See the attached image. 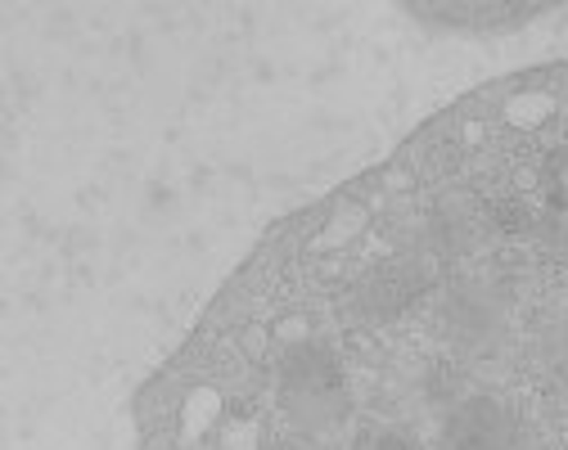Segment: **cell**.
<instances>
[{
    "instance_id": "obj_3",
    "label": "cell",
    "mask_w": 568,
    "mask_h": 450,
    "mask_svg": "<svg viewBox=\"0 0 568 450\" xmlns=\"http://www.w3.org/2000/svg\"><path fill=\"white\" fill-rule=\"evenodd\" d=\"M352 450H419V446L397 423H366V428H357V437H352Z\"/></svg>"
},
{
    "instance_id": "obj_1",
    "label": "cell",
    "mask_w": 568,
    "mask_h": 450,
    "mask_svg": "<svg viewBox=\"0 0 568 450\" xmlns=\"http://www.w3.org/2000/svg\"><path fill=\"white\" fill-rule=\"evenodd\" d=\"M275 397L303 432H329L347 415V374L329 347L298 342L280 356Z\"/></svg>"
},
{
    "instance_id": "obj_2",
    "label": "cell",
    "mask_w": 568,
    "mask_h": 450,
    "mask_svg": "<svg viewBox=\"0 0 568 450\" xmlns=\"http://www.w3.org/2000/svg\"><path fill=\"white\" fill-rule=\"evenodd\" d=\"M438 450H524V437L515 415L501 401L469 397L447 415Z\"/></svg>"
}]
</instances>
